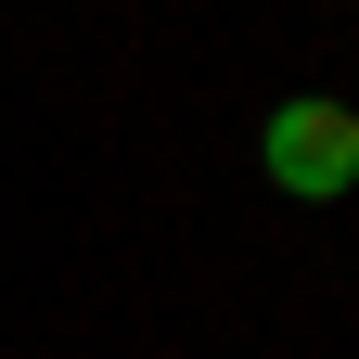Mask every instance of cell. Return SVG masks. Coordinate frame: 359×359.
Here are the masks:
<instances>
[{
	"instance_id": "6da1fadb",
	"label": "cell",
	"mask_w": 359,
	"mask_h": 359,
	"mask_svg": "<svg viewBox=\"0 0 359 359\" xmlns=\"http://www.w3.org/2000/svg\"><path fill=\"white\" fill-rule=\"evenodd\" d=\"M257 167H269V193H295V205H346L359 193V103H346V90L269 103L257 116Z\"/></svg>"
}]
</instances>
